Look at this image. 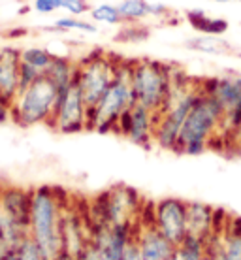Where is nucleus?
Wrapping results in <instances>:
<instances>
[{
    "instance_id": "f257e3e1",
    "label": "nucleus",
    "mask_w": 241,
    "mask_h": 260,
    "mask_svg": "<svg viewBox=\"0 0 241 260\" xmlns=\"http://www.w3.org/2000/svg\"><path fill=\"white\" fill-rule=\"evenodd\" d=\"M64 206L66 198L59 187L42 185L32 189L28 238L38 245L47 260H55L62 253L60 217Z\"/></svg>"
},
{
    "instance_id": "f03ea898",
    "label": "nucleus",
    "mask_w": 241,
    "mask_h": 260,
    "mask_svg": "<svg viewBox=\"0 0 241 260\" xmlns=\"http://www.w3.org/2000/svg\"><path fill=\"white\" fill-rule=\"evenodd\" d=\"M132 74H134V60L119 59L115 68V78L110 89L96 104L89 108L87 130L94 132H117L119 121L132 106H136V94L132 87Z\"/></svg>"
},
{
    "instance_id": "7ed1b4c3",
    "label": "nucleus",
    "mask_w": 241,
    "mask_h": 260,
    "mask_svg": "<svg viewBox=\"0 0 241 260\" xmlns=\"http://www.w3.org/2000/svg\"><path fill=\"white\" fill-rule=\"evenodd\" d=\"M221 124L222 108L200 87V94L183 123L176 153L190 156L205 153L217 138H221Z\"/></svg>"
},
{
    "instance_id": "20e7f679",
    "label": "nucleus",
    "mask_w": 241,
    "mask_h": 260,
    "mask_svg": "<svg viewBox=\"0 0 241 260\" xmlns=\"http://www.w3.org/2000/svg\"><path fill=\"white\" fill-rule=\"evenodd\" d=\"M59 94L60 89L47 76L38 78L12 100V123L23 128L49 124L59 102Z\"/></svg>"
},
{
    "instance_id": "39448f33",
    "label": "nucleus",
    "mask_w": 241,
    "mask_h": 260,
    "mask_svg": "<svg viewBox=\"0 0 241 260\" xmlns=\"http://www.w3.org/2000/svg\"><path fill=\"white\" fill-rule=\"evenodd\" d=\"M142 208H144V202L136 189L126 185H115L96 196V200L92 204V213L96 215V221L91 222V228L94 230L106 224L137 226Z\"/></svg>"
},
{
    "instance_id": "423d86ee",
    "label": "nucleus",
    "mask_w": 241,
    "mask_h": 260,
    "mask_svg": "<svg viewBox=\"0 0 241 260\" xmlns=\"http://www.w3.org/2000/svg\"><path fill=\"white\" fill-rule=\"evenodd\" d=\"M174 68H176L174 64L155 59L134 60L132 87L136 94V104L157 113L169 92Z\"/></svg>"
},
{
    "instance_id": "0eeeda50",
    "label": "nucleus",
    "mask_w": 241,
    "mask_h": 260,
    "mask_svg": "<svg viewBox=\"0 0 241 260\" xmlns=\"http://www.w3.org/2000/svg\"><path fill=\"white\" fill-rule=\"evenodd\" d=\"M200 87L222 108L221 140L232 142L235 130L241 124V76L230 74L205 78L200 79Z\"/></svg>"
},
{
    "instance_id": "6e6552de",
    "label": "nucleus",
    "mask_w": 241,
    "mask_h": 260,
    "mask_svg": "<svg viewBox=\"0 0 241 260\" xmlns=\"http://www.w3.org/2000/svg\"><path fill=\"white\" fill-rule=\"evenodd\" d=\"M117 60V55H111L108 51H91L81 60H78L76 83L89 108L96 104L110 89L111 81L115 78Z\"/></svg>"
},
{
    "instance_id": "1a4fd4ad",
    "label": "nucleus",
    "mask_w": 241,
    "mask_h": 260,
    "mask_svg": "<svg viewBox=\"0 0 241 260\" xmlns=\"http://www.w3.org/2000/svg\"><path fill=\"white\" fill-rule=\"evenodd\" d=\"M87 117L89 106L85 102L78 83L74 81L68 87L60 89L59 102L47 126H51L59 134H78L87 130Z\"/></svg>"
},
{
    "instance_id": "9d476101",
    "label": "nucleus",
    "mask_w": 241,
    "mask_h": 260,
    "mask_svg": "<svg viewBox=\"0 0 241 260\" xmlns=\"http://www.w3.org/2000/svg\"><path fill=\"white\" fill-rule=\"evenodd\" d=\"M187 204L181 198H160L153 204L151 222L158 228V232L169 240L174 245H179L187 238Z\"/></svg>"
},
{
    "instance_id": "9b49d317",
    "label": "nucleus",
    "mask_w": 241,
    "mask_h": 260,
    "mask_svg": "<svg viewBox=\"0 0 241 260\" xmlns=\"http://www.w3.org/2000/svg\"><path fill=\"white\" fill-rule=\"evenodd\" d=\"M155 126H157V113L136 104L128 111H124V115L119 121L117 134L136 145L151 147L155 143Z\"/></svg>"
},
{
    "instance_id": "f8f14e48",
    "label": "nucleus",
    "mask_w": 241,
    "mask_h": 260,
    "mask_svg": "<svg viewBox=\"0 0 241 260\" xmlns=\"http://www.w3.org/2000/svg\"><path fill=\"white\" fill-rule=\"evenodd\" d=\"M60 238H62V251L76 256L83 253V249L92 240V228L89 219H85L78 209L70 208L68 204L64 206L62 217H60Z\"/></svg>"
},
{
    "instance_id": "ddd939ff",
    "label": "nucleus",
    "mask_w": 241,
    "mask_h": 260,
    "mask_svg": "<svg viewBox=\"0 0 241 260\" xmlns=\"http://www.w3.org/2000/svg\"><path fill=\"white\" fill-rule=\"evenodd\" d=\"M221 209L213 208L203 202H189L187 204V236H194L198 240L209 241L217 232H222L226 222L219 224ZM228 221V219H226Z\"/></svg>"
},
{
    "instance_id": "4468645a",
    "label": "nucleus",
    "mask_w": 241,
    "mask_h": 260,
    "mask_svg": "<svg viewBox=\"0 0 241 260\" xmlns=\"http://www.w3.org/2000/svg\"><path fill=\"white\" fill-rule=\"evenodd\" d=\"M137 226H106L92 230V241L100 251V260H123L124 249L134 240Z\"/></svg>"
},
{
    "instance_id": "2eb2a0df",
    "label": "nucleus",
    "mask_w": 241,
    "mask_h": 260,
    "mask_svg": "<svg viewBox=\"0 0 241 260\" xmlns=\"http://www.w3.org/2000/svg\"><path fill=\"white\" fill-rule=\"evenodd\" d=\"M136 243L142 260H171L176 245L166 240L153 222H142L136 228Z\"/></svg>"
},
{
    "instance_id": "dca6fc26",
    "label": "nucleus",
    "mask_w": 241,
    "mask_h": 260,
    "mask_svg": "<svg viewBox=\"0 0 241 260\" xmlns=\"http://www.w3.org/2000/svg\"><path fill=\"white\" fill-rule=\"evenodd\" d=\"M21 47L0 46V94L13 100L19 92Z\"/></svg>"
},
{
    "instance_id": "f3484780",
    "label": "nucleus",
    "mask_w": 241,
    "mask_h": 260,
    "mask_svg": "<svg viewBox=\"0 0 241 260\" xmlns=\"http://www.w3.org/2000/svg\"><path fill=\"white\" fill-rule=\"evenodd\" d=\"M30 200L32 189H23L15 185L0 187V211L10 215L17 222L28 226L30 222Z\"/></svg>"
},
{
    "instance_id": "a211bd4d",
    "label": "nucleus",
    "mask_w": 241,
    "mask_h": 260,
    "mask_svg": "<svg viewBox=\"0 0 241 260\" xmlns=\"http://www.w3.org/2000/svg\"><path fill=\"white\" fill-rule=\"evenodd\" d=\"M221 260H241V217H228L222 228Z\"/></svg>"
},
{
    "instance_id": "6ab92c4d",
    "label": "nucleus",
    "mask_w": 241,
    "mask_h": 260,
    "mask_svg": "<svg viewBox=\"0 0 241 260\" xmlns=\"http://www.w3.org/2000/svg\"><path fill=\"white\" fill-rule=\"evenodd\" d=\"M185 17H187V21H189V25L194 28L196 32H200V34L224 36L230 28V23L226 19H222V17H211V15H208L203 10H200V8L189 10Z\"/></svg>"
},
{
    "instance_id": "aec40b11",
    "label": "nucleus",
    "mask_w": 241,
    "mask_h": 260,
    "mask_svg": "<svg viewBox=\"0 0 241 260\" xmlns=\"http://www.w3.org/2000/svg\"><path fill=\"white\" fill-rule=\"evenodd\" d=\"M46 76L51 79L59 89H64V87H68L70 83L76 81V76H78V62L70 59L68 55H57V53H55V59H53L51 66L47 68Z\"/></svg>"
},
{
    "instance_id": "412c9836",
    "label": "nucleus",
    "mask_w": 241,
    "mask_h": 260,
    "mask_svg": "<svg viewBox=\"0 0 241 260\" xmlns=\"http://www.w3.org/2000/svg\"><path fill=\"white\" fill-rule=\"evenodd\" d=\"M187 49L203 55H232L234 47L222 36H211V34H200L194 38L187 40Z\"/></svg>"
},
{
    "instance_id": "4be33fe9",
    "label": "nucleus",
    "mask_w": 241,
    "mask_h": 260,
    "mask_svg": "<svg viewBox=\"0 0 241 260\" xmlns=\"http://www.w3.org/2000/svg\"><path fill=\"white\" fill-rule=\"evenodd\" d=\"M53 59H55V53L47 47L40 46H26L21 47V62L26 66H30L32 70H36L40 76H46L47 68L51 66Z\"/></svg>"
},
{
    "instance_id": "5701e85b",
    "label": "nucleus",
    "mask_w": 241,
    "mask_h": 260,
    "mask_svg": "<svg viewBox=\"0 0 241 260\" xmlns=\"http://www.w3.org/2000/svg\"><path fill=\"white\" fill-rule=\"evenodd\" d=\"M117 8L124 25L142 23L149 17V2L147 0H121Z\"/></svg>"
},
{
    "instance_id": "b1692460",
    "label": "nucleus",
    "mask_w": 241,
    "mask_h": 260,
    "mask_svg": "<svg viewBox=\"0 0 241 260\" xmlns=\"http://www.w3.org/2000/svg\"><path fill=\"white\" fill-rule=\"evenodd\" d=\"M47 30H57V32H85V34H96L98 25L94 21H87L76 15H66V17H59L53 23V26H47Z\"/></svg>"
},
{
    "instance_id": "393cba45",
    "label": "nucleus",
    "mask_w": 241,
    "mask_h": 260,
    "mask_svg": "<svg viewBox=\"0 0 241 260\" xmlns=\"http://www.w3.org/2000/svg\"><path fill=\"white\" fill-rule=\"evenodd\" d=\"M205 245H208V241L198 240L194 236H187L179 245H176L171 260H203Z\"/></svg>"
},
{
    "instance_id": "a878e982",
    "label": "nucleus",
    "mask_w": 241,
    "mask_h": 260,
    "mask_svg": "<svg viewBox=\"0 0 241 260\" xmlns=\"http://www.w3.org/2000/svg\"><path fill=\"white\" fill-rule=\"evenodd\" d=\"M91 21H94L96 25H106V26H119L124 25L123 17L119 13L117 4H110V2H102V4H94L91 6Z\"/></svg>"
},
{
    "instance_id": "bb28decb",
    "label": "nucleus",
    "mask_w": 241,
    "mask_h": 260,
    "mask_svg": "<svg viewBox=\"0 0 241 260\" xmlns=\"http://www.w3.org/2000/svg\"><path fill=\"white\" fill-rule=\"evenodd\" d=\"M149 38V30L140 26V23H134V25H124V28L115 36L117 42H123V44H128V42H144V40Z\"/></svg>"
},
{
    "instance_id": "cd10ccee",
    "label": "nucleus",
    "mask_w": 241,
    "mask_h": 260,
    "mask_svg": "<svg viewBox=\"0 0 241 260\" xmlns=\"http://www.w3.org/2000/svg\"><path fill=\"white\" fill-rule=\"evenodd\" d=\"M17 256H19V260H47L46 256H44V253L40 251V247L30 240V238H26L19 245Z\"/></svg>"
},
{
    "instance_id": "c85d7f7f",
    "label": "nucleus",
    "mask_w": 241,
    "mask_h": 260,
    "mask_svg": "<svg viewBox=\"0 0 241 260\" xmlns=\"http://www.w3.org/2000/svg\"><path fill=\"white\" fill-rule=\"evenodd\" d=\"M62 10H64L68 15H85V13L91 12V4L85 2V0H62Z\"/></svg>"
},
{
    "instance_id": "c756f323",
    "label": "nucleus",
    "mask_w": 241,
    "mask_h": 260,
    "mask_svg": "<svg viewBox=\"0 0 241 260\" xmlns=\"http://www.w3.org/2000/svg\"><path fill=\"white\" fill-rule=\"evenodd\" d=\"M32 10L44 15L57 13L62 10V0H32Z\"/></svg>"
},
{
    "instance_id": "7c9ffc66",
    "label": "nucleus",
    "mask_w": 241,
    "mask_h": 260,
    "mask_svg": "<svg viewBox=\"0 0 241 260\" xmlns=\"http://www.w3.org/2000/svg\"><path fill=\"white\" fill-rule=\"evenodd\" d=\"M203 260H221V232H217L205 245Z\"/></svg>"
},
{
    "instance_id": "2f4dec72",
    "label": "nucleus",
    "mask_w": 241,
    "mask_h": 260,
    "mask_svg": "<svg viewBox=\"0 0 241 260\" xmlns=\"http://www.w3.org/2000/svg\"><path fill=\"white\" fill-rule=\"evenodd\" d=\"M12 123V100L0 94V124Z\"/></svg>"
},
{
    "instance_id": "473e14b6",
    "label": "nucleus",
    "mask_w": 241,
    "mask_h": 260,
    "mask_svg": "<svg viewBox=\"0 0 241 260\" xmlns=\"http://www.w3.org/2000/svg\"><path fill=\"white\" fill-rule=\"evenodd\" d=\"M169 8L162 2H149V17H168Z\"/></svg>"
},
{
    "instance_id": "72a5a7b5",
    "label": "nucleus",
    "mask_w": 241,
    "mask_h": 260,
    "mask_svg": "<svg viewBox=\"0 0 241 260\" xmlns=\"http://www.w3.org/2000/svg\"><path fill=\"white\" fill-rule=\"evenodd\" d=\"M123 260H142V254H140V247H137L136 243V236H134V240L126 245V249H124V256Z\"/></svg>"
},
{
    "instance_id": "f704fd0d",
    "label": "nucleus",
    "mask_w": 241,
    "mask_h": 260,
    "mask_svg": "<svg viewBox=\"0 0 241 260\" xmlns=\"http://www.w3.org/2000/svg\"><path fill=\"white\" fill-rule=\"evenodd\" d=\"M0 260H19V256H17V251H8L0 256Z\"/></svg>"
},
{
    "instance_id": "c9c22d12",
    "label": "nucleus",
    "mask_w": 241,
    "mask_h": 260,
    "mask_svg": "<svg viewBox=\"0 0 241 260\" xmlns=\"http://www.w3.org/2000/svg\"><path fill=\"white\" fill-rule=\"evenodd\" d=\"M55 260H79V256H76V254H70V253H64V251H62V253H60Z\"/></svg>"
},
{
    "instance_id": "e433bc0d",
    "label": "nucleus",
    "mask_w": 241,
    "mask_h": 260,
    "mask_svg": "<svg viewBox=\"0 0 241 260\" xmlns=\"http://www.w3.org/2000/svg\"><path fill=\"white\" fill-rule=\"evenodd\" d=\"M232 143H234V145H237V147H241V124H239V128L235 130L234 138H232Z\"/></svg>"
},
{
    "instance_id": "4c0bfd02",
    "label": "nucleus",
    "mask_w": 241,
    "mask_h": 260,
    "mask_svg": "<svg viewBox=\"0 0 241 260\" xmlns=\"http://www.w3.org/2000/svg\"><path fill=\"white\" fill-rule=\"evenodd\" d=\"M211 2H219V4H228V2H234V0H211Z\"/></svg>"
},
{
    "instance_id": "58836bf2",
    "label": "nucleus",
    "mask_w": 241,
    "mask_h": 260,
    "mask_svg": "<svg viewBox=\"0 0 241 260\" xmlns=\"http://www.w3.org/2000/svg\"><path fill=\"white\" fill-rule=\"evenodd\" d=\"M85 2H89V4H91V2H98V0H85Z\"/></svg>"
},
{
    "instance_id": "ea45409f",
    "label": "nucleus",
    "mask_w": 241,
    "mask_h": 260,
    "mask_svg": "<svg viewBox=\"0 0 241 260\" xmlns=\"http://www.w3.org/2000/svg\"><path fill=\"white\" fill-rule=\"evenodd\" d=\"M237 74H239V76H241V72H237Z\"/></svg>"
},
{
    "instance_id": "a19ab883",
    "label": "nucleus",
    "mask_w": 241,
    "mask_h": 260,
    "mask_svg": "<svg viewBox=\"0 0 241 260\" xmlns=\"http://www.w3.org/2000/svg\"><path fill=\"white\" fill-rule=\"evenodd\" d=\"M0 6H2V2H0Z\"/></svg>"
}]
</instances>
